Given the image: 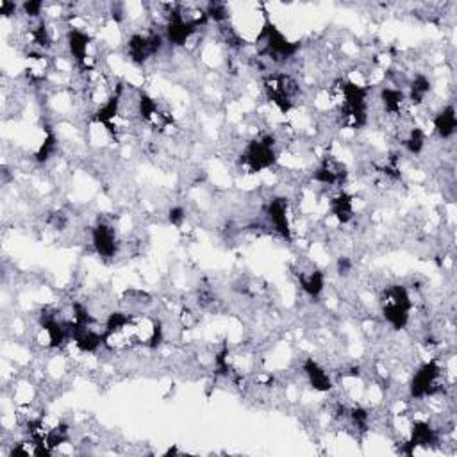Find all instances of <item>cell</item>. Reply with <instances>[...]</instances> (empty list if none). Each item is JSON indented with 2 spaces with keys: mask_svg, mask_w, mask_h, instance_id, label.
<instances>
[{
  "mask_svg": "<svg viewBox=\"0 0 457 457\" xmlns=\"http://www.w3.org/2000/svg\"><path fill=\"white\" fill-rule=\"evenodd\" d=\"M347 177V170L339 161H336L334 158H325L322 165L315 170L313 179L320 184H329V186H339L343 184Z\"/></svg>",
  "mask_w": 457,
  "mask_h": 457,
  "instance_id": "ba28073f",
  "label": "cell"
},
{
  "mask_svg": "<svg viewBox=\"0 0 457 457\" xmlns=\"http://www.w3.org/2000/svg\"><path fill=\"white\" fill-rule=\"evenodd\" d=\"M434 129L439 135V138L446 139L456 132L457 129V118H456V109L452 106L445 107L443 111L434 116Z\"/></svg>",
  "mask_w": 457,
  "mask_h": 457,
  "instance_id": "5bb4252c",
  "label": "cell"
},
{
  "mask_svg": "<svg viewBox=\"0 0 457 457\" xmlns=\"http://www.w3.org/2000/svg\"><path fill=\"white\" fill-rule=\"evenodd\" d=\"M303 374L308 377L309 384L315 388L316 391H329L332 388V381L329 377V374L316 363L315 359H306V363H303Z\"/></svg>",
  "mask_w": 457,
  "mask_h": 457,
  "instance_id": "7c38bea8",
  "label": "cell"
},
{
  "mask_svg": "<svg viewBox=\"0 0 457 457\" xmlns=\"http://www.w3.org/2000/svg\"><path fill=\"white\" fill-rule=\"evenodd\" d=\"M91 241H93V247L97 250L100 257L104 259H111L116 254V249H118V241H116V233L114 228L107 224H99L93 228L91 233Z\"/></svg>",
  "mask_w": 457,
  "mask_h": 457,
  "instance_id": "52a82bcc",
  "label": "cell"
},
{
  "mask_svg": "<svg viewBox=\"0 0 457 457\" xmlns=\"http://www.w3.org/2000/svg\"><path fill=\"white\" fill-rule=\"evenodd\" d=\"M430 91V81L427 79V77H423V75H418L416 79L413 81V84H411V91H409V97H407V100H409L411 106H418V104H422L423 100H425L427 93Z\"/></svg>",
  "mask_w": 457,
  "mask_h": 457,
  "instance_id": "2e32d148",
  "label": "cell"
},
{
  "mask_svg": "<svg viewBox=\"0 0 457 457\" xmlns=\"http://www.w3.org/2000/svg\"><path fill=\"white\" fill-rule=\"evenodd\" d=\"M275 163V145L270 136L250 142L241 154V165L249 170V174H259L263 170L272 168Z\"/></svg>",
  "mask_w": 457,
  "mask_h": 457,
  "instance_id": "3957f363",
  "label": "cell"
},
{
  "mask_svg": "<svg viewBox=\"0 0 457 457\" xmlns=\"http://www.w3.org/2000/svg\"><path fill=\"white\" fill-rule=\"evenodd\" d=\"M16 11V6L15 2H8V0H4V2H0V13L4 16H9V15H15Z\"/></svg>",
  "mask_w": 457,
  "mask_h": 457,
  "instance_id": "7402d4cb",
  "label": "cell"
},
{
  "mask_svg": "<svg viewBox=\"0 0 457 457\" xmlns=\"http://www.w3.org/2000/svg\"><path fill=\"white\" fill-rule=\"evenodd\" d=\"M443 390L442 368L436 361H429L423 367L418 368L411 381V397L413 398H427L439 393Z\"/></svg>",
  "mask_w": 457,
  "mask_h": 457,
  "instance_id": "5b68a950",
  "label": "cell"
},
{
  "mask_svg": "<svg viewBox=\"0 0 457 457\" xmlns=\"http://www.w3.org/2000/svg\"><path fill=\"white\" fill-rule=\"evenodd\" d=\"M41 9H43V2H38V0H34V2H25V4H24L25 15L31 16V18H36V16H40L41 15Z\"/></svg>",
  "mask_w": 457,
  "mask_h": 457,
  "instance_id": "ffe728a7",
  "label": "cell"
},
{
  "mask_svg": "<svg viewBox=\"0 0 457 457\" xmlns=\"http://www.w3.org/2000/svg\"><path fill=\"white\" fill-rule=\"evenodd\" d=\"M268 220L272 224L273 231L279 233L280 236L289 240L292 238V228H289V220H288V205H286V200L284 198H273L268 204Z\"/></svg>",
  "mask_w": 457,
  "mask_h": 457,
  "instance_id": "9c48e42d",
  "label": "cell"
},
{
  "mask_svg": "<svg viewBox=\"0 0 457 457\" xmlns=\"http://www.w3.org/2000/svg\"><path fill=\"white\" fill-rule=\"evenodd\" d=\"M434 443H437L436 429H432L427 422H414L411 439L407 442V449L404 450V452H406L407 456H411L416 446H430L434 445Z\"/></svg>",
  "mask_w": 457,
  "mask_h": 457,
  "instance_id": "30bf717a",
  "label": "cell"
},
{
  "mask_svg": "<svg viewBox=\"0 0 457 457\" xmlns=\"http://www.w3.org/2000/svg\"><path fill=\"white\" fill-rule=\"evenodd\" d=\"M331 213L339 224H348L354 218V204H352V197L345 191L336 195L331 200Z\"/></svg>",
  "mask_w": 457,
  "mask_h": 457,
  "instance_id": "4fadbf2b",
  "label": "cell"
},
{
  "mask_svg": "<svg viewBox=\"0 0 457 457\" xmlns=\"http://www.w3.org/2000/svg\"><path fill=\"white\" fill-rule=\"evenodd\" d=\"M299 280L303 292L308 293L309 296H313V299H316L322 293L323 282H325L323 280V273L316 268L309 270V272H300Z\"/></svg>",
  "mask_w": 457,
  "mask_h": 457,
  "instance_id": "9a60e30c",
  "label": "cell"
},
{
  "mask_svg": "<svg viewBox=\"0 0 457 457\" xmlns=\"http://www.w3.org/2000/svg\"><path fill=\"white\" fill-rule=\"evenodd\" d=\"M205 15H207V18H211V20L214 22H224L227 20L228 9L227 6L221 4V2H211V4H207Z\"/></svg>",
  "mask_w": 457,
  "mask_h": 457,
  "instance_id": "d6986e66",
  "label": "cell"
},
{
  "mask_svg": "<svg viewBox=\"0 0 457 457\" xmlns=\"http://www.w3.org/2000/svg\"><path fill=\"white\" fill-rule=\"evenodd\" d=\"M68 50L74 55V60L81 64L83 68H86V60H88V47H90L91 38L86 34V32L79 31V29H71L68 32Z\"/></svg>",
  "mask_w": 457,
  "mask_h": 457,
  "instance_id": "8fae6325",
  "label": "cell"
},
{
  "mask_svg": "<svg viewBox=\"0 0 457 457\" xmlns=\"http://www.w3.org/2000/svg\"><path fill=\"white\" fill-rule=\"evenodd\" d=\"M55 149H57V138H55L52 132H48L47 138H45L43 145L40 146V150H38V154H36V159L40 163H45L47 159H50V156L54 154Z\"/></svg>",
  "mask_w": 457,
  "mask_h": 457,
  "instance_id": "ac0fdd59",
  "label": "cell"
},
{
  "mask_svg": "<svg viewBox=\"0 0 457 457\" xmlns=\"http://www.w3.org/2000/svg\"><path fill=\"white\" fill-rule=\"evenodd\" d=\"M402 143L404 146L409 150L411 154H420V150H422L423 145H425V135H423L422 129L411 127V129L406 132V136L402 138Z\"/></svg>",
  "mask_w": 457,
  "mask_h": 457,
  "instance_id": "e0dca14e",
  "label": "cell"
},
{
  "mask_svg": "<svg viewBox=\"0 0 457 457\" xmlns=\"http://www.w3.org/2000/svg\"><path fill=\"white\" fill-rule=\"evenodd\" d=\"M257 52L264 57H270L272 61H286L296 54L300 48L299 43L289 41L272 22L266 18L263 29L257 34Z\"/></svg>",
  "mask_w": 457,
  "mask_h": 457,
  "instance_id": "6da1fadb",
  "label": "cell"
},
{
  "mask_svg": "<svg viewBox=\"0 0 457 457\" xmlns=\"http://www.w3.org/2000/svg\"><path fill=\"white\" fill-rule=\"evenodd\" d=\"M264 91L270 102L275 104L282 113H288L293 106V99L299 93V84L292 75L273 74L264 81Z\"/></svg>",
  "mask_w": 457,
  "mask_h": 457,
  "instance_id": "277c9868",
  "label": "cell"
},
{
  "mask_svg": "<svg viewBox=\"0 0 457 457\" xmlns=\"http://www.w3.org/2000/svg\"><path fill=\"white\" fill-rule=\"evenodd\" d=\"M163 47V38L158 32H149V34H132L127 41V50H129L130 60L135 63L143 64L152 55L158 54Z\"/></svg>",
  "mask_w": 457,
  "mask_h": 457,
  "instance_id": "8992f818",
  "label": "cell"
},
{
  "mask_svg": "<svg viewBox=\"0 0 457 457\" xmlns=\"http://www.w3.org/2000/svg\"><path fill=\"white\" fill-rule=\"evenodd\" d=\"M411 308H413V302H411L409 293L404 286H391L383 293V300H381L383 316L397 331L407 325Z\"/></svg>",
  "mask_w": 457,
  "mask_h": 457,
  "instance_id": "7a4b0ae2",
  "label": "cell"
},
{
  "mask_svg": "<svg viewBox=\"0 0 457 457\" xmlns=\"http://www.w3.org/2000/svg\"><path fill=\"white\" fill-rule=\"evenodd\" d=\"M168 218H170V221H172V224L177 225V227H179V225H182V221H184V218H186L184 209H182V207H172V209H170Z\"/></svg>",
  "mask_w": 457,
  "mask_h": 457,
  "instance_id": "44dd1931",
  "label": "cell"
}]
</instances>
